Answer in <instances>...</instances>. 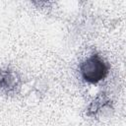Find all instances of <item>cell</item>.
<instances>
[{"label": "cell", "instance_id": "obj_1", "mask_svg": "<svg viewBox=\"0 0 126 126\" xmlns=\"http://www.w3.org/2000/svg\"><path fill=\"white\" fill-rule=\"evenodd\" d=\"M107 66L98 55H92L82 62L80 72L82 78L88 83H97L107 74Z\"/></svg>", "mask_w": 126, "mask_h": 126}, {"label": "cell", "instance_id": "obj_2", "mask_svg": "<svg viewBox=\"0 0 126 126\" xmlns=\"http://www.w3.org/2000/svg\"><path fill=\"white\" fill-rule=\"evenodd\" d=\"M15 85V77L8 73V72H4L1 73L0 72V88L1 89H11L13 88Z\"/></svg>", "mask_w": 126, "mask_h": 126}]
</instances>
